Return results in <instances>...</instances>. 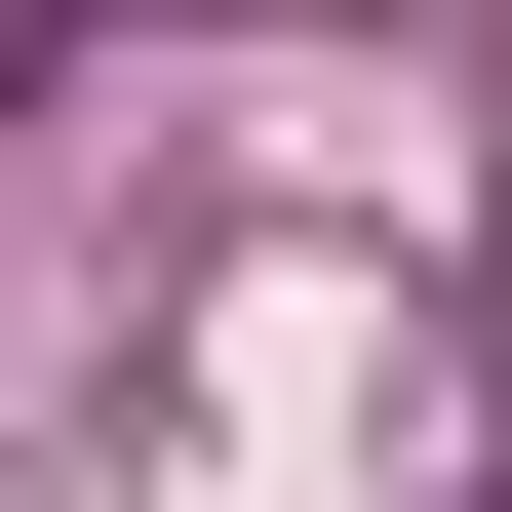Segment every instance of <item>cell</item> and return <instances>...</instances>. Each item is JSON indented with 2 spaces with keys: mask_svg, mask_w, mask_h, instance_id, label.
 <instances>
[{
  "mask_svg": "<svg viewBox=\"0 0 512 512\" xmlns=\"http://www.w3.org/2000/svg\"><path fill=\"white\" fill-rule=\"evenodd\" d=\"M0 79H40V0H0Z\"/></svg>",
  "mask_w": 512,
  "mask_h": 512,
  "instance_id": "obj_1",
  "label": "cell"
}]
</instances>
